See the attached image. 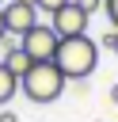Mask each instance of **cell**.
I'll use <instances>...</instances> for the list:
<instances>
[{
	"label": "cell",
	"instance_id": "cell-1",
	"mask_svg": "<svg viewBox=\"0 0 118 122\" xmlns=\"http://www.w3.org/2000/svg\"><path fill=\"white\" fill-rule=\"evenodd\" d=\"M53 65L65 72V80H88L99 65V42L88 38V34H72V38H61L57 53H53Z\"/></svg>",
	"mask_w": 118,
	"mask_h": 122
},
{
	"label": "cell",
	"instance_id": "cell-2",
	"mask_svg": "<svg viewBox=\"0 0 118 122\" xmlns=\"http://www.w3.org/2000/svg\"><path fill=\"white\" fill-rule=\"evenodd\" d=\"M65 72L53 65V61H34L30 69H27V76L19 80V92L30 99V103H53V99H61V92H65Z\"/></svg>",
	"mask_w": 118,
	"mask_h": 122
},
{
	"label": "cell",
	"instance_id": "cell-3",
	"mask_svg": "<svg viewBox=\"0 0 118 122\" xmlns=\"http://www.w3.org/2000/svg\"><path fill=\"white\" fill-rule=\"evenodd\" d=\"M19 46H23V53H27L30 61H53L61 38H57V30H53L49 23H34V27L19 38Z\"/></svg>",
	"mask_w": 118,
	"mask_h": 122
},
{
	"label": "cell",
	"instance_id": "cell-4",
	"mask_svg": "<svg viewBox=\"0 0 118 122\" xmlns=\"http://www.w3.org/2000/svg\"><path fill=\"white\" fill-rule=\"evenodd\" d=\"M88 11L76 4V0H69V4H61L53 15H49V27L57 30V38H72V34H88Z\"/></svg>",
	"mask_w": 118,
	"mask_h": 122
},
{
	"label": "cell",
	"instance_id": "cell-5",
	"mask_svg": "<svg viewBox=\"0 0 118 122\" xmlns=\"http://www.w3.org/2000/svg\"><path fill=\"white\" fill-rule=\"evenodd\" d=\"M34 23H38V8H34V0H8V4H4V27H8V34L23 38Z\"/></svg>",
	"mask_w": 118,
	"mask_h": 122
},
{
	"label": "cell",
	"instance_id": "cell-6",
	"mask_svg": "<svg viewBox=\"0 0 118 122\" xmlns=\"http://www.w3.org/2000/svg\"><path fill=\"white\" fill-rule=\"evenodd\" d=\"M0 65H8V72H15V76L23 80V76H27V69H30L34 61H30V57L23 53V46H19V50H11V53H8V57H4Z\"/></svg>",
	"mask_w": 118,
	"mask_h": 122
},
{
	"label": "cell",
	"instance_id": "cell-7",
	"mask_svg": "<svg viewBox=\"0 0 118 122\" xmlns=\"http://www.w3.org/2000/svg\"><path fill=\"white\" fill-rule=\"evenodd\" d=\"M15 92H19V76H15V72H8V65H0V107H4Z\"/></svg>",
	"mask_w": 118,
	"mask_h": 122
},
{
	"label": "cell",
	"instance_id": "cell-8",
	"mask_svg": "<svg viewBox=\"0 0 118 122\" xmlns=\"http://www.w3.org/2000/svg\"><path fill=\"white\" fill-rule=\"evenodd\" d=\"M103 11H107V19H110V27L118 30V0H103Z\"/></svg>",
	"mask_w": 118,
	"mask_h": 122
},
{
	"label": "cell",
	"instance_id": "cell-9",
	"mask_svg": "<svg viewBox=\"0 0 118 122\" xmlns=\"http://www.w3.org/2000/svg\"><path fill=\"white\" fill-rule=\"evenodd\" d=\"M61 4H69V0H34V8H38V11H49V15H53Z\"/></svg>",
	"mask_w": 118,
	"mask_h": 122
},
{
	"label": "cell",
	"instance_id": "cell-10",
	"mask_svg": "<svg viewBox=\"0 0 118 122\" xmlns=\"http://www.w3.org/2000/svg\"><path fill=\"white\" fill-rule=\"evenodd\" d=\"M76 4H80V8H84V11H88V15H95V11H99V8H103V0H76Z\"/></svg>",
	"mask_w": 118,
	"mask_h": 122
},
{
	"label": "cell",
	"instance_id": "cell-11",
	"mask_svg": "<svg viewBox=\"0 0 118 122\" xmlns=\"http://www.w3.org/2000/svg\"><path fill=\"white\" fill-rule=\"evenodd\" d=\"M103 46H110V50H114V53H118V30H110V34H107V38H103Z\"/></svg>",
	"mask_w": 118,
	"mask_h": 122
},
{
	"label": "cell",
	"instance_id": "cell-12",
	"mask_svg": "<svg viewBox=\"0 0 118 122\" xmlns=\"http://www.w3.org/2000/svg\"><path fill=\"white\" fill-rule=\"evenodd\" d=\"M0 122H19V118H15V111H8V107H0Z\"/></svg>",
	"mask_w": 118,
	"mask_h": 122
},
{
	"label": "cell",
	"instance_id": "cell-13",
	"mask_svg": "<svg viewBox=\"0 0 118 122\" xmlns=\"http://www.w3.org/2000/svg\"><path fill=\"white\" fill-rule=\"evenodd\" d=\"M110 103H114V107H118V84H114V88H110Z\"/></svg>",
	"mask_w": 118,
	"mask_h": 122
},
{
	"label": "cell",
	"instance_id": "cell-14",
	"mask_svg": "<svg viewBox=\"0 0 118 122\" xmlns=\"http://www.w3.org/2000/svg\"><path fill=\"white\" fill-rule=\"evenodd\" d=\"M8 34V27H4V8H0V38Z\"/></svg>",
	"mask_w": 118,
	"mask_h": 122
},
{
	"label": "cell",
	"instance_id": "cell-15",
	"mask_svg": "<svg viewBox=\"0 0 118 122\" xmlns=\"http://www.w3.org/2000/svg\"><path fill=\"white\" fill-rule=\"evenodd\" d=\"M4 4H8V0H0V8H4Z\"/></svg>",
	"mask_w": 118,
	"mask_h": 122
}]
</instances>
